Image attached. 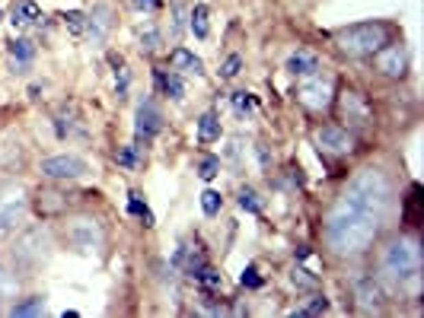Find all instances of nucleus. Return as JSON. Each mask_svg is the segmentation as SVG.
<instances>
[{
	"instance_id": "14",
	"label": "nucleus",
	"mask_w": 424,
	"mask_h": 318,
	"mask_svg": "<svg viewBox=\"0 0 424 318\" xmlns=\"http://www.w3.org/2000/svg\"><path fill=\"white\" fill-rule=\"evenodd\" d=\"M23 217H26V198L23 194H10L7 200H0V239L10 236L13 229L23 223Z\"/></svg>"
},
{
	"instance_id": "27",
	"label": "nucleus",
	"mask_w": 424,
	"mask_h": 318,
	"mask_svg": "<svg viewBox=\"0 0 424 318\" xmlns=\"http://www.w3.org/2000/svg\"><path fill=\"white\" fill-rule=\"evenodd\" d=\"M42 312H45V296H29V300L16 302V306L10 309V315L26 318V315H42Z\"/></svg>"
},
{
	"instance_id": "38",
	"label": "nucleus",
	"mask_w": 424,
	"mask_h": 318,
	"mask_svg": "<svg viewBox=\"0 0 424 318\" xmlns=\"http://www.w3.org/2000/svg\"><path fill=\"white\" fill-rule=\"evenodd\" d=\"M290 280H294V287H303V290H316V287H319V280L310 277V271H303V267H294Z\"/></svg>"
},
{
	"instance_id": "35",
	"label": "nucleus",
	"mask_w": 424,
	"mask_h": 318,
	"mask_svg": "<svg viewBox=\"0 0 424 318\" xmlns=\"http://www.w3.org/2000/svg\"><path fill=\"white\" fill-rule=\"evenodd\" d=\"M240 70H242V57L240 55H230L227 57V61L221 64V80H236V77H240Z\"/></svg>"
},
{
	"instance_id": "3",
	"label": "nucleus",
	"mask_w": 424,
	"mask_h": 318,
	"mask_svg": "<svg viewBox=\"0 0 424 318\" xmlns=\"http://www.w3.org/2000/svg\"><path fill=\"white\" fill-rule=\"evenodd\" d=\"M392 38V26L370 19V23H354V26H341L332 32V45L345 57H370Z\"/></svg>"
},
{
	"instance_id": "7",
	"label": "nucleus",
	"mask_w": 424,
	"mask_h": 318,
	"mask_svg": "<svg viewBox=\"0 0 424 318\" xmlns=\"http://www.w3.org/2000/svg\"><path fill=\"white\" fill-rule=\"evenodd\" d=\"M370 57H373L377 73L379 77H386V80H402V77L408 73V48L402 45V42H392V38H389L386 45Z\"/></svg>"
},
{
	"instance_id": "25",
	"label": "nucleus",
	"mask_w": 424,
	"mask_h": 318,
	"mask_svg": "<svg viewBox=\"0 0 424 318\" xmlns=\"http://www.w3.org/2000/svg\"><path fill=\"white\" fill-rule=\"evenodd\" d=\"M112 70H115V92H119V99H128V86H131L128 64L112 55Z\"/></svg>"
},
{
	"instance_id": "31",
	"label": "nucleus",
	"mask_w": 424,
	"mask_h": 318,
	"mask_svg": "<svg viewBox=\"0 0 424 318\" xmlns=\"http://www.w3.org/2000/svg\"><path fill=\"white\" fill-rule=\"evenodd\" d=\"M195 280L201 283L204 290H221V271H217V267H211V264H204L201 271H198V277H195Z\"/></svg>"
},
{
	"instance_id": "28",
	"label": "nucleus",
	"mask_w": 424,
	"mask_h": 318,
	"mask_svg": "<svg viewBox=\"0 0 424 318\" xmlns=\"http://www.w3.org/2000/svg\"><path fill=\"white\" fill-rule=\"evenodd\" d=\"M236 204H240L246 213H252V217H258L262 213V200H258V194L249 188V185H242L240 194H236Z\"/></svg>"
},
{
	"instance_id": "18",
	"label": "nucleus",
	"mask_w": 424,
	"mask_h": 318,
	"mask_svg": "<svg viewBox=\"0 0 424 318\" xmlns=\"http://www.w3.org/2000/svg\"><path fill=\"white\" fill-rule=\"evenodd\" d=\"M169 64H173L175 73H195V77H201L204 73V61L198 55H192L188 48H173V55H169Z\"/></svg>"
},
{
	"instance_id": "43",
	"label": "nucleus",
	"mask_w": 424,
	"mask_h": 318,
	"mask_svg": "<svg viewBox=\"0 0 424 318\" xmlns=\"http://www.w3.org/2000/svg\"><path fill=\"white\" fill-rule=\"evenodd\" d=\"M0 19H3V13H0Z\"/></svg>"
},
{
	"instance_id": "41",
	"label": "nucleus",
	"mask_w": 424,
	"mask_h": 318,
	"mask_svg": "<svg viewBox=\"0 0 424 318\" xmlns=\"http://www.w3.org/2000/svg\"><path fill=\"white\" fill-rule=\"evenodd\" d=\"M134 10H147V13H157L160 7H163V0H128Z\"/></svg>"
},
{
	"instance_id": "16",
	"label": "nucleus",
	"mask_w": 424,
	"mask_h": 318,
	"mask_svg": "<svg viewBox=\"0 0 424 318\" xmlns=\"http://www.w3.org/2000/svg\"><path fill=\"white\" fill-rule=\"evenodd\" d=\"M153 80H157V90L163 92V96H169L173 102H182L185 99V80H182V73L163 70V67H153Z\"/></svg>"
},
{
	"instance_id": "15",
	"label": "nucleus",
	"mask_w": 424,
	"mask_h": 318,
	"mask_svg": "<svg viewBox=\"0 0 424 318\" xmlns=\"http://www.w3.org/2000/svg\"><path fill=\"white\" fill-rule=\"evenodd\" d=\"M109 29H112V7L109 3H96L92 13L86 16V32H90V38L99 45V42H105Z\"/></svg>"
},
{
	"instance_id": "39",
	"label": "nucleus",
	"mask_w": 424,
	"mask_h": 318,
	"mask_svg": "<svg viewBox=\"0 0 424 318\" xmlns=\"http://www.w3.org/2000/svg\"><path fill=\"white\" fill-rule=\"evenodd\" d=\"M10 293H16V277L0 264V296H10Z\"/></svg>"
},
{
	"instance_id": "1",
	"label": "nucleus",
	"mask_w": 424,
	"mask_h": 318,
	"mask_svg": "<svg viewBox=\"0 0 424 318\" xmlns=\"http://www.w3.org/2000/svg\"><path fill=\"white\" fill-rule=\"evenodd\" d=\"M377 233H379V220L370 217L367 210L354 207L345 198H338V204L325 213V223H323L325 246L332 248L335 254H345V258L364 254L377 242Z\"/></svg>"
},
{
	"instance_id": "17",
	"label": "nucleus",
	"mask_w": 424,
	"mask_h": 318,
	"mask_svg": "<svg viewBox=\"0 0 424 318\" xmlns=\"http://www.w3.org/2000/svg\"><path fill=\"white\" fill-rule=\"evenodd\" d=\"M38 19H42V7H38L36 0H19V3H13V10H10V23L16 29L36 26Z\"/></svg>"
},
{
	"instance_id": "33",
	"label": "nucleus",
	"mask_w": 424,
	"mask_h": 318,
	"mask_svg": "<svg viewBox=\"0 0 424 318\" xmlns=\"http://www.w3.org/2000/svg\"><path fill=\"white\" fill-rule=\"evenodd\" d=\"M163 45V32L160 29H153V26H147L144 32H140V51H157V48Z\"/></svg>"
},
{
	"instance_id": "2",
	"label": "nucleus",
	"mask_w": 424,
	"mask_h": 318,
	"mask_svg": "<svg viewBox=\"0 0 424 318\" xmlns=\"http://www.w3.org/2000/svg\"><path fill=\"white\" fill-rule=\"evenodd\" d=\"M341 198L351 200L354 207L367 210L370 217L383 220L389 213V207H392V200H396V191H392V182H389L386 172H379V169H360V172H354V178L348 182Z\"/></svg>"
},
{
	"instance_id": "29",
	"label": "nucleus",
	"mask_w": 424,
	"mask_h": 318,
	"mask_svg": "<svg viewBox=\"0 0 424 318\" xmlns=\"http://www.w3.org/2000/svg\"><path fill=\"white\" fill-rule=\"evenodd\" d=\"M223 207V198H221V191H214V188H204L201 191V210H204V217H217Z\"/></svg>"
},
{
	"instance_id": "40",
	"label": "nucleus",
	"mask_w": 424,
	"mask_h": 318,
	"mask_svg": "<svg viewBox=\"0 0 424 318\" xmlns=\"http://www.w3.org/2000/svg\"><path fill=\"white\" fill-rule=\"evenodd\" d=\"M185 19H182V0H173V36H182Z\"/></svg>"
},
{
	"instance_id": "10",
	"label": "nucleus",
	"mask_w": 424,
	"mask_h": 318,
	"mask_svg": "<svg viewBox=\"0 0 424 318\" xmlns=\"http://www.w3.org/2000/svg\"><path fill=\"white\" fill-rule=\"evenodd\" d=\"M86 159H80V156L74 153H61V156H48V159H42V165H38V172L45 175V178H55V182H67V178H80V175H86Z\"/></svg>"
},
{
	"instance_id": "21",
	"label": "nucleus",
	"mask_w": 424,
	"mask_h": 318,
	"mask_svg": "<svg viewBox=\"0 0 424 318\" xmlns=\"http://www.w3.org/2000/svg\"><path fill=\"white\" fill-rule=\"evenodd\" d=\"M221 140V115L217 111H204L198 118V144L201 146H211Z\"/></svg>"
},
{
	"instance_id": "42",
	"label": "nucleus",
	"mask_w": 424,
	"mask_h": 318,
	"mask_svg": "<svg viewBox=\"0 0 424 318\" xmlns=\"http://www.w3.org/2000/svg\"><path fill=\"white\" fill-rule=\"evenodd\" d=\"M255 153H258V163H262V169L268 172V169H271V156H268V146H265V144H258V146H255Z\"/></svg>"
},
{
	"instance_id": "19",
	"label": "nucleus",
	"mask_w": 424,
	"mask_h": 318,
	"mask_svg": "<svg viewBox=\"0 0 424 318\" xmlns=\"http://www.w3.org/2000/svg\"><path fill=\"white\" fill-rule=\"evenodd\" d=\"M284 70H287V73H294V77H310V73L319 70V57H316L313 51L300 48V51H294V55L287 57Z\"/></svg>"
},
{
	"instance_id": "6",
	"label": "nucleus",
	"mask_w": 424,
	"mask_h": 318,
	"mask_svg": "<svg viewBox=\"0 0 424 318\" xmlns=\"http://www.w3.org/2000/svg\"><path fill=\"white\" fill-rule=\"evenodd\" d=\"M297 99H300V105H306L310 111H325L335 99V86H332L329 77H323V73L316 70V73H310V77H300Z\"/></svg>"
},
{
	"instance_id": "4",
	"label": "nucleus",
	"mask_w": 424,
	"mask_h": 318,
	"mask_svg": "<svg viewBox=\"0 0 424 318\" xmlns=\"http://www.w3.org/2000/svg\"><path fill=\"white\" fill-rule=\"evenodd\" d=\"M379 267L396 283H412L421 277V242L415 236H396L379 254Z\"/></svg>"
},
{
	"instance_id": "5",
	"label": "nucleus",
	"mask_w": 424,
	"mask_h": 318,
	"mask_svg": "<svg viewBox=\"0 0 424 318\" xmlns=\"http://www.w3.org/2000/svg\"><path fill=\"white\" fill-rule=\"evenodd\" d=\"M335 109H338V115H341V121H345V124L341 127H354V131H358V127H370L373 124V109H370V102H367V96H364V92H358V90H341L338 96H335Z\"/></svg>"
},
{
	"instance_id": "32",
	"label": "nucleus",
	"mask_w": 424,
	"mask_h": 318,
	"mask_svg": "<svg viewBox=\"0 0 424 318\" xmlns=\"http://www.w3.org/2000/svg\"><path fill=\"white\" fill-rule=\"evenodd\" d=\"M230 102H233V109H236V115H249V111L255 109V96L246 90H236L230 96Z\"/></svg>"
},
{
	"instance_id": "20",
	"label": "nucleus",
	"mask_w": 424,
	"mask_h": 318,
	"mask_svg": "<svg viewBox=\"0 0 424 318\" xmlns=\"http://www.w3.org/2000/svg\"><path fill=\"white\" fill-rule=\"evenodd\" d=\"M7 51H10V61H13V67H16L19 73L26 70L29 64H32V57H36V45H32L29 38H10Z\"/></svg>"
},
{
	"instance_id": "13",
	"label": "nucleus",
	"mask_w": 424,
	"mask_h": 318,
	"mask_svg": "<svg viewBox=\"0 0 424 318\" xmlns=\"http://www.w3.org/2000/svg\"><path fill=\"white\" fill-rule=\"evenodd\" d=\"M354 300H358L360 312H379L383 302H386V290H383V283L373 280V277H358V280H354Z\"/></svg>"
},
{
	"instance_id": "26",
	"label": "nucleus",
	"mask_w": 424,
	"mask_h": 318,
	"mask_svg": "<svg viewBox=\"0 0 424 318\" xmlns=\"http://www.w3.org/2000/svg\"><path fill=\"white\" fill-rule=\"evenodd\" d=\"M61 19H64V26H67V32L71 36H86V13L84 10H64L61 13Z\"/></svg>"
},
{
	"instance_id": "12",
	"label": "nucleus",
	"mask_w": 424,
	"mask_h": 318,
	"mask_svg": "<svg viewBox=\"0 0 424 318\" xmlns=\"http://www.w3.org/2000/svg\"><path fill=\"white\" fill-rule=\"evenodd\" d=\"M67 242H71L74 248H80V252L92 254L96 248L102 246V229H99V223H96V220H90V217L71 220V223H67Z\"/></svg>"
},
{
	"instance_id": "30",
	"label": "nucleus",
	"mask_w": 424,
	"mask_h": 318,
	"mask_svg": "<svg viewBox=\"0 0 424 318\" xmlns=\"http://www.w3.org/2000/svg\"><path fill=\"white\" fill-rule=\"evenodd\" d=\"M217 172H221V156L204 153L201 159H198V175H201L204 182H211V178H217Z\"/></svg>"
},
{
	"instance_id": "24",
	"label": "nucleus",
	"mask_w": 424,
	"mask_h": 318,
	"mask_svg": "<svg viewBox=\"0 0 424 318\" xmlns=\"http://www.w3.org/2000/svg\"><path fill=\"white\" fill-rule=\"evenodd\" d=\"M128 210H131V213H134V217H138L147 229H150V226H157V220H153V210H150L147 204L140 200L138 191H128Z\"/></svg>"
},
{
	"instance_id": "11",
	"label": "nucleus",
	"mask_w": 424,
	"mask_h": 318,
	"mask_svg": "<svg viewBox=\"0 0 424 318\" xmlns=\"http://www.w3.org/2000/svg\"><path fill=\"white\" fill-rule=\"evenodd\" d=\"M48 233L42 226H32V229H26L23 236H19V242H16V248H13V254H16V261L19 264H29V267H36L42 258L48 254Z\"/></svg>"
},
{
	"instance_id": "9",
	"label": "nucleus",
	"mask_w": 424,
	"mask_h": 318,
	"mask_svg": "<svg viewBox=\"0 0 424 318\" xmlns=\"http://www.w3.org/2000/svg\"><path fill=\"white\" fill-rule=\"evenodd\" d=\"M160 131H163V111L157 109L153 99H140L138 111H134V144L147 146Z\"/></svg>"
},
{
	"instance_id": "34",
	"label": "nucleus",
	"mask_w": 424,
	"mask_h": 318,
	"mask_svg": "<svg viewBox=\"0 0 424 318\" xmlns=\"http://www.w3.org/2000/svg\"><path fill=\"white\" fill-rule=\"evenodd\" d=\"M138 153H140V144H131V146H121L115 153V163L125 165V169H134L138 165Z\"/></svg>"
},
{
	"instance_id": "8",
	"label": "nucleus",
	"mask_w": 424,
	"mask_h": 318,
	"mask_svg": "<svg viewBox=\"0 0 424 318\" xmlns=\"http://www.w3.org/2000/svg\"><path fill=\"white\" fill-rule=\"evenodd\" d=\"M313 144L325 156H348L354 150V137H351L348 127L341 124H323L313 131Z\"/></svg>"
},
{
	"instance_id": "37",
	"label": "nucleus",
	"mask_w": 424,
	"mask_h": 318,
	"mask_svg": "<svg viewBox=\"0 0 424 318\" xmlns=\"http://www.w3.org/2000/svg\"><path fill=\"white\" fill-rule=\"evenodd\" d=\"M323 312H329V300L325 296H313L306 306L297 309V315H323Z\"/></svg>"
},
{
	"instance_id": "36",
	"label": "nucleus",
	"mask_w": 424,
	"mask_h": 318,
	"mask_svg": "<svg viewBox=\"0 0 424 318\" xmlns=\"http://www.w3.org/2000/svg\"><path fill=\"white\" fill-rule=\"evenodd\" d=\"M240 283L242 287H246V290H262V277H258V267L255 264H246V267H242V274H240Z\"/></svg>"
},
{
	"instance_id": "22",
	"label": "nucleus",
	"mask_w": 424,
	"mask_h": 318,
	"mask_svg": "<svg viewBox=\"0 0 424 318\" xmlns=\"http://www.w3.org/2000/svg\"><path fill=\"white\" fill-rule=\"evenodd\" d=\"M208 16H211L208 3H195V7L188 10V29L195 32V38H208V36H211V23H208Z\"/></svg>"
},
{
	"instance_id": "23",
	"label": "nucleus",
	"mask_w": 424,
	"mask_h": 318,
	"mask_svg": "<svg viewBox=\"0 0 424 318\" xmlns=\"http://www.w3.org/2000/svg\"><path fill=\"white\" fill-rule=\"evenodd\" d=\"M402 217L412 229L421 226V185H412L408 188V198H406V207H402Z\"/></svg>"
}]
</instances>
